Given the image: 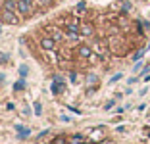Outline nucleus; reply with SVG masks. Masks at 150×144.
Here are the masks:
<instances>
[{"label":"nucleus","mask_w":150,"mask_h":144,"mask_svg":"<svg viewBox=\"0 0 150 144\" xmlns=\"http://www.w3.org/2000/svg\"><path fill=\"white\" fill-rule=\"evenodd\" d=\"M0 19L4 23H10V25H18L19 18H18V12H10V10H2L0 13Z\"/></svg>","instance_id":"f257e3e1"},{"label":"nucleus","mask_w":150,"mask_h":144,"mask_svg":"<svg viewBox=\"0 0 150 144\" xmlns=\"http://www.w3.org/2000/svg\"><path fill=\"white\" fill-rule=\"evenodd\" d=\"M52 94H60V92L66 88V81H64V77L62 75H54L52 77Z\"/></svg>","instance_id":"f03ea898"},{"label":"nucleus","mask_w":150,"mask_h":144,"mask_svg":"<svg viewBox=\"0 0 150 144\" xmlns=\"http://www.w3.org/2000/svg\"><path fill=\"white\" fill-rule=\"evenodd\" d=\"M31 8H33V6H29L25 0H18V13H21V16H29V13H31Z\"/></svg>","instance_id":"7ed1b4c3"},{"label":"nucleus","mask_w":150,"mask_h":144,"mask_svg":"<svg viewBox=\"0 0 150 144\" xmlns=\"http://www.w3.org/2000/svg\"><path fill=\"white\" fill-rule=\"evenodd\" d=\"M40 46H42V50H54V48H56V40H54L52 37H44V39L40 40Z\"/></svg>","instance_id":"20e7f679"},{"label":"nucleus","mask_w":150,"mask_h":144,"mask_svg":"<svg viewBox=\"0 0 150 144\" xmlns=\"http://www.w3.org/2000/svg\"><path fill=\"white\" fill-rule=\"evenodd\" d=\"M16 131H18V138H21V140H25L27 136L31 135V129H27V127H23V125H16Z\"/></svg>","instance_id":"39448f33"},{"label":"nucleus","mask_w":150,"mask_h":144,"mask_svg":"<svg viewBox=\"0 0 150 144\" xmlns=\"http://www.w3.org/2000/svg\"><path fill=\"white\" fill-rule=\"evenodd\" d=\"M4 10L18 12V0H4Z\"/></svg>","instance_id":"423d86ee"},{"label":"nucleus","mask_w":150,"mask_h":144,"mask_svg":"<svg viewBox=\"0 0 150 144\" xmlns=\"http://www.w3.org/2000/svg\"><path fill=\"white\" fill-rule=\"evenodd\" d=\"M79 54H81L83 58H91V56H93V52H91V48H88V46H85V44L79 48Z\"/></svg>","instance_id":"0eeeda50"},{"label":"nucleus","mask_w":150,"mask_h":144,"mask_svg":"<svg viewBox=\"0 0 150 144\" xmlns=\"http://www.w3.org/2000/svg\"><path fill=\"white\" fill-rule=\"evenodd\" d=\"M23 88H25V79L19 77V81H16V85H13V90L19 92V90H23Z\"/></svg>","instance_id":"6e6552de"},{"label":"nucleus","mask_w":150,"mask_h":144,"mask_svg":"<svg viewBox=\"0 0 150 144\" xmlns=\"http://www.w3.org/2000/svg\"><path fill=\"white\" fill-rule=\"evenodd\" d=\"M146 50H148V46H146V48H141V50H139V52L133 56V61H141V60H142V56L146 54Z\"/></svg>","instance_id":"1a4fd4ad"},{"label":"nucleus","mask_w":150,"mask_h":144,"mask_svg":"<svg viewBox=\"0 0 150 144\" xmlns=\"http://www.w3.org/2000/svg\"><path fill=\"white\" fill-rule=\"evenodd\" d=\"M48 31H52V39L56 40V42H60V40L64 39V35L60 33V29H48Z\"/></svg>","instance_id":"9d476101"},{"label":"nucleus","mask_w":150,"mask_h":144,"mask_svg":"<svg viewBox=\"0 0 150 144\" xmlns=\"http://www.w3.org/2000/svg\"><path fill=\"white\" fill-rule=\"evenodd\" d=\"M27 73H29V67H27V64H21V66H19V77L25 79Z\"/></svg>","instance_id":"9b49d317"},{"label":"nucleus","mask_w":150,"mask_h":144,"mask_svg":"<svg viewBox=\"0 0 150 144\" xmlns=\"http://www.w3.org/2000/svg\"><path fill=\"white\" fill-rule=\"evenodd\" d=\"M83 140H85V136H83V135H75L73 138H71V144H81Z\"/></svg>","instance_id":"f8f14e48"},{"label":"nucleus","mask_w":150,"mask_h":144,"mask_svg":"<svg viewBox=\"0 0 150 144\" xmlns=\"http://www.w3.org/2000/svg\"><path fill=\"white\" fill-rule=\"evenodd\" d=\"M81 33H83V35H93V27L91 25H83L81 27Z\"/></svg>","instance_id":"ddd939ff"},{"label":"nucleus","mask_w":150,"mask_h":144,"mask_svg":"<svg viewBox=\"0 0 150 144\" xmlns=\"http://www.w3.org/2000/svg\"><path fill=\"white\" fill-rule=\"evenodd\" d=\"M102 136V129H94L93 131V140H98Z\"/></svg>","instance_id":"4468645a"},{"label":"nucleus","mask_w":150,"mask_h":144,"mask_svg":"<svg viewBox=\"0 0 150 144\" xmlns=\"http://www.w3.org/2000/svg\"><path fill=\"white\" fill-rule=\"evenodd\" d=\"M121 77H123V73H115L114 77L110 79V85H112V83H117V81H119V79H121Z\"/></svg>","instance_id":"2eb2a0df"},{"label":"nucleus","mask_w":150,"mask_h":144,"mask_svg":"<svg viewBox=\"0 0 150 144\" xmlns=\"http://www.w3.org/2000/svg\"><path fill=\"white\" fill-rule=\"evenodd\" d=\"M35 114H37V115H40V114H42V108H40V102H35Z\"/></svg>","instance_id":"dca6fc26"},{"label":"nucleus","mask_w":150,"mask_h":144,"mask_svg":"<svg viewBox=\"0 0 150 144\" xmlns=\"http://www.w3.org/2000/svg\"><path fill=\"white\" fill-rule=\"evenodd\" d=\"M114 106H115V100H110V102H106V106H104V109L108 112V109H112Z\"/></svg>","instance_id":"f3484780"},{"label":"nucleus","mask_w":150,"mask_h":144,"mask_svg":"<svg viewBox=\"0 0 150 144\" xmlns=\"http://www.w3.org/2000/svg\"><path fill=\"white\" fill-rule=\"evenodd\" d=\"M87 81H88V85H93V83H96V81H98V77H96V75H88Z\"/></svg>","instance_id":"a211bd4d"},{"label":"nucleus","mask_w":150,"mask_h":144,"mask_svg":"<svg viewBox=\"0 0 150 144\" xmlns=\"http://www.w3.org/2000/svg\"><path fill=\"white\" fill-rule=\"evenodd\" d=\"M69 81H71V83H77V73H75V71L69 73Z\"/></svg>","instance_id":"6ab92c4d"},{"label":"nucleus","mask_w":150,"mask_h":144,"mask_svg":"<svg viewBox=\"0 0 150 144\" xmlns=\"http://www.w3.org/2000/svg\"><path fill=\"white\" fill-rule=\"evenodd\" d=\"M85 8H87V4H85V2H79V4H77V12H83Z\"/></svg>","instance_id":"aec40b11"},{"label":"nucleus","mask_w":150,"mask_h":144,"mask_svg":"<svg viewBox=\"0 0 150 144\" xmlns=\"http://www.w3.org/2000/svg\"><path fill=\"white\" fill-rule=\"evenodd\" d=\"M8 54H2V56H0V64H6V61H8Z\"/></svg>","instance_id":"412c9836"},{"label":"nucleus","mask_w":150,"mask_h":144,"mask_svg":"<svg viewBox=\"0 0 150 144\" xmlns=\"http://www.w3.org/2000/svg\"><path fill=\"white\" fill-rule=\"evenodd\" d=\"M142 67V61H137V64H135V67H133V71H139Z\"/></svg>","instance_id":"4be33fe9"},{"label":"nucleus","mask_w":150,"mask_h":144,"mask_svg":"<svg viewBox=\"0 0 150 144\" xmlns=\"http://www.w3.org/2000/svg\"><path fill=\"white\" fill-rule=\"evenodd\" d=\"M60 119H62L64 123H69V121H71V117H69V115H62V117H60Z\"/></svg>","instance_id":"5701e85b"},{"label":"nucleus","mask_w":150,"mask_h":144,"mask_svg":"<svg viewBox=\"0 0 150 144\" xmlns=\"http://www.w3.org/2000/svg\"><path fill=\"white\" fill-rule=\"evenodd\" d=\"M39 2H40L42 6H48V4H52V0H39Z\"/></svg>","instance_id":"b1692460"},{"label":"nucleus","mask_w":150,"mask_h":144,"mask_svg":"<svg viewBox=\"0 0 150 144\" xmlns=\"http://www.w3.org/2000/svg\"><path fill=\"white\" fill-rule=\"evenodd\" d=\"M13 108H16V106H13V104H12V102H10V104H6V109H10V112H12V109H13Z\"/></svg>","instance_id":"393cba45"},{"label":"nucleus","mask_w":150,"mask_h":144,"mask_svg":"<svg viewBox=\"0 0 150 144\" xmlns=\"http://www.w3.org/2000/svg\"><path fill=\"white\" fill-rule=\"evenodd\" d=\"M4 79H6V77H4V73H0V83H2V81H4Z\"/></svg>","instance_id":"a878e982"}]
</instances>
